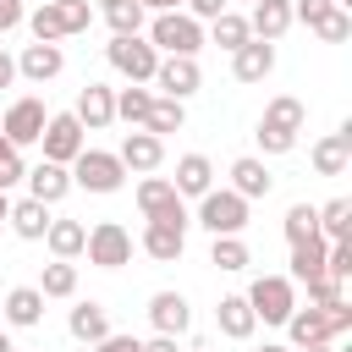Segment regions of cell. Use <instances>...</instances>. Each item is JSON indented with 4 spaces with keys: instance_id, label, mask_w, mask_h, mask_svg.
I'll use <instances>...</instances> for the list:
<instances>
[{
    "instance_id": "6da1fadb",
    "label": "cell",
    "mask_w": 352,
    "mask_h": 352,
    "mask_svg": "<svg viewBox=\"0 0 352 352\" xmlns=\"http://www.w3.org/2000/svg\"><path fill=\"white\" fill-rule=\"evenodd\" d=\"M148 44H154L160 55H198V50H204V22L187 16V11H154Z\"/></svg>"
},
{
    "instance_id": "7a4b0ae2",
    "label": "cell",
    "mask_w": 352,
    "mask_h": 352,
    "mask_svg": "<svg viewBox=\"0 0 352 352\" xmlns=\"http://www.w3.org/2000/svg\"><path fill=\"white\" fill-rule=\"evenodd\" d=\"M198 226H204L209 236H242V226H248V198L231 192V187H209V192L198 198Z\"/></svg>"
},
{
    "instance_id": "3957f363",
    "label": "cell",
    "mask_w": 352,
    "mask_h": 352,
    "mask_svg": "<svg viewBox=\"0 0 352 352\" xmlns=\"http://www.w3.org/2000/svg\"><path fill=\"white\" fill-rule=\"evenodd\" d=\"M104 55H110V66L126 77V82H154V66H160V50L143 38V33H116L110 44H104Z\"/></svg>"
},
{
    "instance_id": "277c9868",
    "label": "cell",
    "mask_w": 352,
    "mask_h": 352,
    "mask_svg": "<svg viewBox=\"0 0 352 352\" xmlns=\"http://www.w3.org/2000/svg\"><path fill=\"white\" fill-rule=\"evenodd\" d=\"M248 308H253V319H264V324H286V314L297 308V292H292V275H258L248 292Z\"/></svg>"
},
{
    "instance_id": "5b68a950",
    "label": "cell",
    "mask_w": 352,
    "mask_h": 352,
    "mask_svg": "<svg viewBox=\"0 0 352 352\" xmlns=\"http://www.w3.org/2000/svg\"><path fill=\"white\" fill-rule=\"evenodd\" d=\"M44 121H50L44 99H38V94H22V99L6 104V116H0V138H6L11 148H28V143H38Z\"/></svg>"
},
{
    "instance_id": "8992f818",
    "label": "cell",
    "mask_w": 352,
    "mask_h": 352,
    "mask_svg": "<svg viewBox=\"0 0 352 352\" xmlns=\"http://www.w3.org/2000/svg\"><path fill=\"white\" fill-rule=\"evenodd\" d=\"M66 170H72V187H88V192H116L126 182V165L116 154H104V148H82Z\"/></svg>"
},
{
    "instance_id": "52a82bcc",
    "label": "cell",
    "mask_w": 352,
    "mask_h": 352,
    "mask_svg": "<svg viewBox=\"0 0 352 352\" xmlns=\"http://www.w3.org/2000/svg\"><path fill=\"white\" fill-rule=\"evenodd\" d=\"M82 253H88V264H99V270H121V264H132V231H126L121 220H99V226H88Z\"/></svg>"
},
{
    "instance_id": "ba28073f",
    "label": "cell",
    "mask_w": 352,
    "mask_h": 352,
    "mask_svg": "<svg viewBox=\"0 0 352 352\" xmlns=\"http://www.w3.org/2000/svg\"><path fill=\"white\" fill-rule=\"evenodd\" d=\"M38 143H44V160H55V165H72L88 143H82V121L72 116V110H60V116H50L44 121V132H38Z\"/></svg>"
},
{
    "instance_id": "9c48e42d",
    "label": "cell",
    "mask_w": 352,
    "mask_h": 352,
    "mask_svg": "<svg viewBox=\"0 0 352 352\" xmlns=\"http://www.w3.org/2000/svg\"><path fill=\"white\" fill-rule=\"evenodd\" d=\"M154 82L165 88V99H187V94H198V82H204V72H198V55H160V66H154Z\"/></svg>"
},
{
    "instance_id": "30bf717a",
    "label": "cell",
    "mask_w": 352,
    "mask_h": 352,
    "mask_svg": "<svg viewBox=\"0 0 352 352\" xmlns=\"http://www.w3.org/2000/svg\"><path fill=\"white\" fill-rule=\"evenodd\" d=\"M138 209H143V220H187L182 192H176L165 176H143V182H138Z\"/></svg>"
},
{
    "instance_id": "8fae6325",
    "label": "cell",
    "mask_w": 352,
    "mask_h": 352,
    "mask_svg": "<svg viewBox=\"0 0 352 352\" xmlns=\"http://www.w3.org/2000/svg\"><path fill=\"white\" fill-rule=\"evenodd\" d=\"M116 160H121L126 170H138V176H148V170H160V160H165V138H154V132H143V126H132V132L121 138V148H116Z\"/></svg>"
},
{
    "instance_id": "7c38bea8",
    "label": "cell",
    "mask_w": 352,
    "mask_h": 352,
    "mask_svg": "<svg viewBox=\"0 0 352 352\" xmlns=\"http://www.w3.org/2000/svg\"><path fill=\"white\" fill-rule=\"evenodd\" d=\"M270 72H275V44L248 38V44L231 50V77H236V82H264Z\"/></svg>"
},
{
    "instance_id": "4fadbf2b",
    "label": "cell",
    "mask_w": 352,
    "mask_h": 352,
    "mask_svg": "<svg viewBox=\"0 0 352 352\" xmlns=\"http://www.w3.org/2000/svg\"><path fill=\"white\" fill-rule=\"evenodd\" d=\"M182 248H187V220H148V231H143V253L148 258L176 264Z\"/></svg>"
},
{
    "instance_id": "5bb4252c",
    "label": "cell",
    "mask_w": 352,
    "mask_h": 352,
    "mask_svg": "<svg viewBox=\"0 0 352 352\" xmlns=\"http://www.w3.org/2000/svg\"><path fill=\"white\" fill-rule=\"evenodd\" d=\"M22 182H28V198H38V204H60V198L72 192V170L55 165V160H38Z\"/></svg>"
},
{
    "instance_id": "9a60e30c",
    "label": "cell",
    "mask_w": 352,
    "mask_h": 352,
    "mask_svg": "<svg viewBox=\"0 0 352 352\" xmlns=\"http://www.w3.org/2000/svg\"><path fill=\"white\" fill-rule=\"evenodd\" d=\"M60 66H66V55H60V44H28L22 55H16V77H28V82H50V77H60Z\"/></svg>"
},
{
    "instance_id": "2e32d148",
    "label": "cell",
    "mask_w": 352,
    "mask_h": 352,
    "mask_svg": "<svg viewBox=\"0 0 352 352\" xmlns=\"http://www.w3.org/2000/svg\"><path fill=\"white\" fill-rule=\"evenodd\" d=\"M88 132H99V126H110L116 121V88H104V82H88L82 94H77V110H72Z\"/></svg>"
},
{
    "instance_id": "e0dca14e",
    "label": "cell",
    "mask_w": 352,
    "mask_h": 352,
    "mask_svg": "<svg viewBox=\"0 0 352 352\" xmlns=\"http://www.w3.org/2000/svg\"><path fill=\"white\" fill-rule=\"evenodd\" d=\"M346 160H352V121H341L330 138L314 143V170H319V176H341Z\"/></svg>"
},
{
    "instance_id": "ac0fdd59",
    "label": "cell",
    "mask_w": 352,
    "mask_h": 352,
    "mask_svg": "<svg viewBox=\"0 0 352 352\" xmlns=\"http://www.w3.org/2000/svg\"><path fill=\"white\" fill-rule=\"evenodd\" d=\"M148 319H154L160 336H182V330L192 324V308H187L182 292H154V297H148Z\"/></svg>"
},
{
    "instance_id": "d6986e66",
    "label": "cell",
    "mask_w": 352,
    "mask_h": 352,
    "mask_svg": "<svg viewBox=\"0 0 352 352\" xmlns=\"http://www.w3.org/2000/svg\"><path fill=\"white\" fill-rule=\"evenodd\" d=\"M286 28H292V0H253V11H248V33L253 38L275 44Z\"/></svg>"
},
{
    "instance_id": "ffe728a7",
    "label": "cell",
    "mask_w": 352,
    "mask_h": 352,
    "mask_svg": "<svg viewBox=\"0 0 352 352\" xmlns=\"http://www.w3.org/2000/svg\"><path fill=\"white\" fill-rule=\"evenodd\" d=\"M170 187H176L182 198H204V192L214 187V165H209L204 154H182V160H176V176H170Z\"/></svg>"
},
{
    "instance_id": "44dd1931",
    "label": "cell",
    "mask_w": 352,
    "mask_h": 352,
    "mask_svg": "<svg viewBox=\"0 0 352 352\" xmlns=\"http://www.w3.org/2000/svg\"><path fill=\"white\" fill-rule=\"evenodd\" d=\"M270 187H275V176L264 170V160H253V154L231 160V192H242L253 204V198H270Z\"/></svg>"
},
{
    "instance_id": "7402d4cb",
    "label": "cell",
    "mask_w": 352,
    "mask_h": 352,
    "mask_svg": "<svg viewBox=\"0 0 352 352\" xmlns=\"http://www.w3.org/2000/svg\"><path fill=\"white\" fill-rule=\"evenodd\" d=\"M6 226H11L22 242H44V231H50V204H38V198H16L11 214H6Z\"/></svg>"
},
{
    "instance_id": "603a6c76",
    "label": "cell",
    "mask_w": 352,
    "mask_h": 352,
    "mask_svg": "<svg viewBox=\"0 0 352 352\" xmlns=\"http://www.w3.org/2000/svg\"><path fill=\"white\" fill-rule=\"evenodd\" d=\"M0 319H6V324H22V330L38 324V319H44V292H38V286H11L6 302H0Z\"/></svg>"
},
{
    "instance_id": "cb8c5ba5",
    "label": "cell",
    "mask_w": 352,
    "mask_h": 352,
    "mask_svg": "<svg viewBox=\"0 0 352 352\" xmlns=\"http://www.w3.org/2000/svg\"><path fill=\"white\" fill-rule=\"evenodd\" d=\"M214 324H220V336H231V341H248V336L258 330V319H253V308H248V297H242V292L220 297V308H214Z\"/></svg>"
},
{
    "instance_id": "d4e9b609",
    "label": "cell",
    "mask_w": 352,
    "mask_h": 352,
    "mask_svg": "<svg viewBox=\"0 0 352 352\" xmlns=\"http://www.w3.org/2000/svg\"><path fill=\"white\" fill-rule=\"evenodd\" d=\"M286 330H292V346L336 341V336H330V314H324V308H292V314H286Z\"/></svg>"
},
{
    "instance_id": "484cf974",
    "label": "cell",
    "mask_w": 352,
    "mask_h": 352,
    "mask_svg": "<svg viewBox=\"0 0 352 352\" xmlns=\"http://www.w3.org/2000/svg\"><path fill=\"white\" fill-rule=\"evenodd\" d=\"M66 330H72L77 341H88V346H94V341H104V336H110V314H104L99 302H77V308H72V319H66Z\"/></svg>"
},
{
    "instance_id": "4316f807",
    "label": "cell",
    "mask_w": 352,
    "mask_h": 352,
    "mask_svg": "<svg viewBox=\"0 0 352 352\" xmlns=\"http://www.w3.org/2000/svg\"><path fill=\"white\" fill-rule=\"evenodd\" d=\"M44 242H50V253H55V258H77V253H82V242H88V226H82V220H50Z\"/></svg>"
},
{
    "instance_id": "83f0119b",
    "label": "cell",
    "mask_w": 352,
    "mask_h": 352,
    "mask_svg": "<svg viewBox=\"0 0 352 352\" xmlns=\"http://www.w3.org/2000/svg\"><path fill=\"white\" fill-rule=\"evenodd\" d=\"M324 236L314 231V236H302V242H292V280H308V275H319L324 270Z\"/></svg>"
},
{
    "instance_id": "f1b7e54d",
    "label": "cell",
    "mask_w": 352,
    "mask_h": 352,
    "mask_svg": "<svg viewBox=\"0 0 352 352\" xmlns=\"http://www.w3.org/2000/svg\"><path fill=\"white\" fill-rule=\"evenodd\" d=\"M182 121H187V104H182V99H154L148 116H143V132L165 138V132H182Z\"/></svg>"
},
{
    "instance_id": "f546056e",
    "label": "cell",
    "mask_w": 352,
    "mask_h": 352,
    "mask_svg": "<svg viewBox=\"0 0 352 352\" xmlns=\"http://www.w3.org/2000/svg\"><path fill=\"white\" fill-rule=\"evenodd\" d=\"M22 22L33 28V38H38V44H60V38H66V22H60V6H55V0H44L38 11H28Z\"/></svg>"
},
{
    "instance_id": "4dcf8cb0",
    "label": "cell",
    "mask_w": 352,
    "mask_h": 352,
    "mask_svg": "<svg viewBox=\"0 0 352 352\" xmlns=\"http://www.w3.org/2000/svg\"><path fill=\"white\" fill-rule=\"evenodd\" d=\"M319 236H324V242L352 236V198H330V204L319 209Z\"/></svg>"
},
{
    "instance_id": "1f68e13d",
    "label": "cell",
    "mask_w": 352,
    "mask_h": 352,
    "mask_svg": "<svg viewBox=\"0 0 352 352\" xmlns=\"http://www.w3.org/2000/svg\"><path fill=\"white\" fill-rule=\"evenodd\" d=\"M209 38H214L220 50H236V44H248L253 33H248V16H242V11H220V16L209 22Z\"/></svg>"
},
{
    "instance_id": "d6a6232c",
    "label": "cell",
    "mask_w": 352,
    "mask_h": 352,
    "mask_svg": "<svg viewBox=\"0 0 352 352\" xmlns=\"http://www.w3.org/2000/svg\"><path fill=\"white\" fill-rule=\"evenodd\" d=\"M148 104H154V94H148L143 82H132V88H116V116H121L126 126H143Z\"/></svg>"
},
{
    "instance_id": "836d02e7",
    "label": "cell",
    "mask_w": 352,
    "mask_h": 352,
    "mask_svg": "<svg viewBox=\"0 0 352 352\" xmlns=\"http://www.w3.org/2000/svg\"><path fill=\"white\" fill-rule=\"evenodd\" d=\"M38 292H44V297H72V292H77V264H72V258H55V264H44V275H38Z\"/></svg>"
},
{
    "instance_id": "e575fe53",
    "label": "cell",
    "mask_w": 352,
    "mask_h": 352,
    "mask_svg": "<svg viewBox=\"0 0 352 352\" xmlns=\"http://www.w3.org/2000/svg\"><path fill=\"white\" fill-rule=\"evenodd\" d=\"M264 126H280V132H302V99H292V94L270 99V104H264Z\"/></svg>"
},
{
    "instance_id": "d590c367",
    "label": "cell",
    "mask_w": 352,
    "mask_h": 352,
    "mask_svg": "<svg viewBox=\"0 0 352 352\" xmlns=\"http://www.w3.org/2000/svg\"><path fill=\"white\" fill-rule=\"evenodd\" d=\"M209 264L214 270H248V242L242 236H214V248H209Z\"/></svg>"
},
{
    "instance_id": "8d00e7d4",
    "label": "cell",
    "mask_w": 352,
    "mask_h": 352,
    "mask_svg": "<svg viewBox=\"0 0 352 352\" xmlns=\"http://www.w3.org/2000/svg\"><path fill=\"white\" fill-rule=\"evenodd\" d=\"M308 28H314V33L324 38V44H341V38H352V11H341V6H330V11H324V16H314Z\"/></svg>"
},
{
    "instance_id": "74e56055",
    "label": "cell",
    "mask_w": 352,
    "mask_h": 352,
    "mask_svg": "<svg viewBox=\"0 0 352 352\" xmlns=\"http://www.w3.org/2000/svg\"><path fill=\"white\" fill-rule=\"evenodd\" d=\"M104 22H110V33H143V6L116 0V6H104Z\"/></svg>"
},
{
    "instance_id": "f35d334b",
    "label": "cell",
    "mask_w": 352,
    "mask_h": 352,
    "mask_svg": "<svg viewBox=\"0 0 352 352\" xmlns=\"http://www.w3.org/2000/svg\"><path fill=\"white\" fill-rule=\"evenodd\" d=\"M319 231V209L314 204H292L286 209V242H302V236H314Z\"/></svg>"
},
{
    "instance_id": "ab89813d",
    "label": "cell",
    "mask_w": 352,
    "mask_h": 352,
    "mask_svg": "<svg viewBox=\"0 0 352 352\" xmlns=\"http://www.w3.org/2000/svg\"><path fill=\"white\" fill-rule=\"evenodd\" d=\"M22 176H28V165H22V148H11V143L0 138V192H11Z\"/></svg>"
},
{
    "instance_id": "60d3db41",
    "label": "cell",
    "mask_w": 352,
    "mask_h": 352,
    "mask_svg": "<svg viewBox=\"0 0 352 352\" xmlns=\"http://www.w3.org/2000/svg\"><path fill=\"white\" fill-rule=\"evenodd\" d=\"M302 286H308V297H314V308H324V302H341V280H336L330 270H319V275H308Z\"/></svg>"
},
{
    "instance_id": "b9f144b4",
    "label": "cell",
    "mask_w": 352,
    "mask_h": 352,
    "mask_svg": "<svg viewBox=\"0 0 352 352\" xmlns=\"http://www.w3.org/2000/svg\"><path fill=\"white\" fill-rule=\"evenodd\" d=\"M55 6H60V22H66V38L94 22V0H55Z\"/></svg>"
},
{
    "instance_id": "7bdbcfd3",
    "label": "cell",
    "mask_w": 352,
    "mask_h": 352,
    "mask_svg": "<svg viewBox=\"0 0 352 352\" xmlns=\"http://www.w3.org/2000/svg\"><path fill=\"white\" fill-rule=\"evenodd\" d=\"M253 138H258V148H264V154H292V148H297V132H280V126H264V121H258V132H253Z\"/></svg>"
},
{
    "instance_id": "ee69618b",
    "label": "cell",
    "mask_w": 352,
    "mask_h": 352,
    "mask_svg": "<svg viewBox=\"0 0 352 352\" xmlns=\"http://www.w3.org/2000/svg\"><path fill=\"white\" fill-rule=\"evenodd\" d=\"M324 270H330L336 280H346V275H352V236H341V242H330V248H324Z\"/></svg>"
},
{
    "instance_id": "f6af8a7d",
    "label": "cell",
    "mask_w": 352,
    "mask_h": 352,
    "mask_svg": "<svg viewBox=\"0 0 352 352\" xmlns=\"http://www.w3.org/2000/svg\"><path fill=\"white\" fill-rule=\"evenodd\" d=\"M187 6V16H198V22H214L220 11H231V0H182Z\"/></svg>"
},
{
    "instance_id": "bcb514c9",
    "label": "cell",
    "mask_w": 352,
    "mask_h": 352,
    "mask_svg": "<svg viewBox=\"0 0 352 352\" xmlns=\"http://www.w3.org/2000/svg\"><path fill=\"white\" fill-rule=\"evenodd\" d=\"M324 314H330V336H346V330H352V308H346V297H341V302H324Z\"/></svg>"
},
{
    "instance_id": "7dc6e473",
    "label": "cell",
    "mask_w": 352,
    "mask_h": 352,
    "mask_svg": "<svg viewBox=\"0 0 352 352\" xmlns=\"http://www.w3.org/2000/svg\"><path fill=\"white\" fill-rule=\"evenodd\" d=\"M94 352H143V341H138V336H116V330H110L104 341H94Z\"/></svg>"
},
{
    "instance_id": "c3c4849f",
    "label": "cell",
    "mask_w": 352,
    "mask_h": 352,
    "mask_svg": "<svg viewBox=\"0 0 352 352\" xmlns=\"http://www.w3.org/2000/svg\"><path fill=\"white\" fill-rule=\"evenodd\" d=\"M330 6H336V0H297V6H292V22H314V16H324Z\"/></svg>"
},
{
    "instance_id": "681fc988",
    "label": "cell",
    "mask_w": 352,
    "mask_h": 352,
    "mask_svg": "<svg viewBox=\"0 0 352 352\" xmlns=\"http://www.w3.org/2000/svg\"><path fill=\"white\" fill-rule=\"evenodd\" d=\"M22 0H0V33H11V28H22Z\"/></svg>"
},
{
    "instance_id": "f907efd6",
    "label": "cell",
    "mask_w": 352,
    "mask_h": 352,
    "mask_svg": "<svg viewBox=\"0 0 352 352\" xmlns=\"http://www.w3.org/2000/svg\"><path fill=\"white\" fill-rule=\"evenodd\" d=\"M143 352H176V336H160L154 330V341H143Z\"/></svg>"
},
{
    "instance_id": "816d5d0a",
    "label": "cell",
    "mask_w": 352,
    "mask_h": 352,
    "mask_svg": "<svg viewBox=\"0 0 352 352\" xmlns=\"http://www.w3.org/2000/svg\"><path fill=\"white\" fill-rule=\"evenodd\" d=\"M11 82H16V60L0 50V88H11Z\"/></svg>"
},
{
    "instance_id": "f5cc1de1",
    "label": "cell",
    "mask_w": 352,
    "mask_h": 352,
    "mask_svg": "<svg viewBox=\"0 0 352 352\" xmlns=\"http://www.w3.org/2000/svg\"><path fill=\"white\" fill-rule=\"evenodd\" d=\"M143 11H182V0H138Z\"/></svg>"
},
{
    "instance_id": "db71d44e",
    "label": "cell",
    "mask_w": 352,
    "mask_h": 352,
    "mask_svg": "<svg viewBox=\"0 0 352 352\" xmlns=\"http://www.w3.org/2000/svg\"><path fill=\"white\" fill-rule=\"evenodd\" d=\"M297 352H336L330 341H314V346H297Z\"/></svg>"
},
{
    "instance_id": "11a10c76",
    "label": "cell",
    "mask_w": 352,
    "mask_h": 352,
    "mask_svg": "<svg viewBox=\"0 0 352 352\" xmlns=\"http://www.w3.org/2000/svg\"><path fill=\"white\" fill-rule=\"evenodd\" d=\"M258 352H292V346H280V341H264V346H258Z\"/></svg>"
},
{
    "instance_id": "9f6ffc18",
    "label": "cell",
    "mask_w": 352,
    "mask_h": 352,
    "mask_svg": "<svg viewBox=\"0 0 352 352\" xmlns=\"http://www.w3.org/2000/svg\"><path fill=\"white\" fill-rule=\"evenodd\" d=\"M6 214H11V198H6V192H0V226H6Z\"/></svg>"
},
{
    "instance_id": "6f0895ef",
    "label": "cell",
    "mask_w": 352,
    "mask_h": 352,
    "mask_svg": "<svg viewBox=\"0 0 352 352\" xmlns=\"http://www.w3.org/2000/svg\"><path fill=\"white\" fill-rule=\"evenodd\" d=\"M0 352H16V346H11V336H6V330H0Z\"/></svg>"
},
{
    "instance_id": "680465c9",
    "label": "cell",
    "mask_w": 352,
    "mask_h": 352,
    "mask_svg": "<svg viewBox=\"0 0 352 352\" xmlns=\"http://www.w3.org/2000/svg\"><path fill=\"white\" fill-rule=\"evenodd\" d=\"M336 6H341V11H346V6H352V0H336Z\"/></svg>"
},
{
    "instance_id": "91938a15",
    "label": "cell",
    "mask_w": 352,
    "mask_h": 352,
    "mask_svg": "<svg viewBox=\"0 0 352 352\" xmlns=\"http://www.w3.org/2000/svg\"><path fill=\"white\" fill-rule=\"evenodd\" d=\"M99 6H116V0H99Z\"/></svg>"
},
{
    "instance_id": "94428289",
    "label": "cell",
    "mask_w": 352,
    "mask_h": 352,
    "mask_svg": "<svg viewBox=\"0 0 352 352\" xmlns=\"http://www.w3.org/2000/svg\"><path fill=\"white\" fill-rule=\"evenodd\" d=\"M248 6H253V0H248Z\"/></svg>"
}]
</instances>
